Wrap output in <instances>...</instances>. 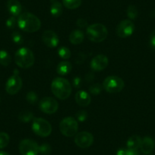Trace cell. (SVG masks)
<instances>
[{
    "instance_id": "1",
    "label": "cell",
    "mask_w": 155,
    "mask_h": 155,
    "mask_svg": "<svg viewBox=\"0 0 155 155\" xmlns=\"http://www.w3.org/2000/svg\"><path fill=\"white\" fill-rule=\"evenodd\" d=\"M18 25L22 31L28 33L37 32L41 27L40 19L29 12L21 14L18 18Z\"/></svg>"
},
{
    "instance_id": "2",
    "label": "cell",
    "mask_w": 155,
    "mask_h": 155,
    "mask_svg": "<svg viewBox=\"0 0 155 155\" xmlns=\"http://www.w3.org/2000/svg\"><path fill=\"white\" fill-rule=\"evenodd\" d=\"M53 94L60 100H65L71 94V86L68 80L63 78H56L51 84Z\"/></svg>"
},
{
    "instance_id": "3",
    "label": "cell",
    "mask_w": 155,
    "mask_h": 155,
    "mask_svg": "<svg viewBox=\"0 0 155 155\" xmlns=\"http://www.w3.org/2000/svg\"><path fill=\"white\" fill-rule=\"evenodd\" d=\"M15 61L18 66L20 68H28L34 64L35 57L31 50L26 47H22L16 52Z\"/></svg>"
},
{
    "instance_id": "4",
    "label": "cell",
    "mask_w": 155,
    "mask_h": 155,
    "mask_svg": "<svg viewBox=\"0 0 155 155\" xmlns=\"http://www.w3.org/2000/svg\"><path fill=\"white\" fill-rule=\"evenodd\" d=\"M87 35L89 40L92 42L100 43L107 39L108 31L102 24H94L87 28Z\"/></svg>"
},
{
    "instance_id": "5",
    "label": "cell",
    "mask_w": 155,
    "mask_h": 155,
    "mask_svg": "<svg viewBox=\"0 0 155 155\" xmlns=\"http://www.w3.org/2000/svg\"><path fill=\"white\" fill-rule=\"evenodd\" d=\"M124 86L123 80L118 76H109L103 83L104 90L110 94H116L122 91Z\"/></svg>"
},
{
    "instance_id": "6",
    "label": "cell",
    "mask_w": 155,
    "mask_h": 155,
    "mask_svg": "<svg viewBox=\"0 0 155 155\" xmlns=\"http://www.w3.org/2000/svg\"><path fill=\"white\" fill-rule=\"evenodd\" d=\"M78 129L77 120L73 117H66L59 123V130L61 133L66 137H72L75 135Z\"/></svg>"
},
{
    "instance_id": "7",
    "label": "cell",
    "mask_w": 155,
    "mask_h": 155,
    "mask_svg": "<svg viewBox=\"0 0 155 155\" xmlns=\"http://www.w3.org/2000/svg\"><path fill=\"white\" fill-rule=\"evenodd\" d=\"M32 129L36 135L41 137L49 136L52 132V126L50 123L43 118H37L34 120Z\"/></svg>"
},
{
    "instance_id": "8",
    "label": "cell",
    "mask_w": 155,
    "mask_h": 155,
    "mask_svg": "<svg viewBox=\"0 0 155 155\" xmlns=\"http://www.w3.org/2000/svg\"><path fill=\"white\" fill-rule=\"evenodd\" d=\"M12 76L9 78L5 84L6 92L10 95H15L18 93L22 87V80L18 75V71H15Z\"/></svg>"
},
{
    "instance_id": "9",
    "label": "cell",
    "mask_w": 155,
    "mask_h": 155,
    "mask_svg": "<svg viewBox=\"0 0 155 155\" xmlns=\"http://www.w3.org/2000/svg\"><path fill=\"white\" fill-rule=\"evenodd\" d=\"M19 150L22 155H37L39 145L31 139H24L19 144Z\"/></svg>"
},
{
    "instance_id": "10",
    "label": "cell",
    "mask_w": 155,
    "mask_h": 155,
    "mask_svg": "<svg viewBox=\"0 0 155 155\" xmlns=\"http://www.w3.org/2000/svg\"><path fill=\"white\" fill-rule=\"evenodd\" d=\"M40 109L42 112L47 114H53L58 110L59 108V104L57 101L53 97H44L40 102L39 104Z\"/></svg>"
},
{
    "instance_id": "11",
    "label": "cell",
    "mask_w": 155,
    "mask_h": 155,
    "mask_svg": "<svg viewBox=\"0 0 155 155\" xmlns=\"http://www.w3.org/2000/svg\"><path fill=\"white\" fill-rule=\"evenodd\" d=\"M135 31V25L130 20H123L116 28V34L122 38L130 37Z\"/></svg>"
},
{
    "instance_id": "12",
    "label": "cell",
    "mask_w": 155,
    "mask_h": 155,
    "mask_svg": "<svg viewBox=\"0 0 155 155\" xmlns=\"http://www.w3.org/2000/svg\"><path fill=\"white\" fill-rule=\"evenodd\" d=\"M74 142L81 148H87L93 144L94 136L88 132H79L74 138Z\"/></svg>"
},
{
    "instance_id": "13",
    "label": "cell",
    "mask_w": 155,
    "mask_h": 155,
    "mask_svg": "<svg viewBox=\"0 0 155 155\" xmlns=\"http://www.w3.org/2000/svg\"><path fill=\"white\" fill-rule=\"evenodd\" d=\"M42 41L44 44L50 48L56 47L59 43V39L57 34L50 30L45 31L43 33Z\"/></svg>"
},
{
    "instance_id": "14",
    "label": "cell",
    "mask_w": 155,
    "mask_h": 155,
    "mask_svg": "<svg viewBox=\"0 0 155 155\" xmlns=\"http://www.w3.org/2000/svg\"><path fill=\"white\" fill-rule=\"evenodd\" d=\"M109 64L108 58L102 54L97 55L91 62V68L94 71H100L105 69Z\"/></svg>"
},
{
    "instance_id": "15",
    "label": "cell",
    "mask_w": 155,
    "mask_h": 155,
    "mask_svg": "<svg viewBox=\"0 0 155 155\" xmlns=\"http://www.w3.org/2000/svg\"><path fill=\"white\" fill-rule=\"evenodd\" d=\"M155 147V142L150 137H144L141 140L140 150L144 154H150L152 153Z\"/></svg>"
},
{
    "instance_id": "16",
    "label": "cell",
    "mask_w": 155,
    "mask_h": 155,
    "mask_svg": "<svg viewBox=\"0 0 155 155\" xmlns=\"http://www.w3.org/2000/svg\"><path fill=\"white\" fill-rule=\"evenodd\" d=\"M7 8L10 14L14 17L19 16L21 13L22 7L18 0H8L7 2Z\"/></svg>"
},
{
    "instance_id": "17",
    "label": "cell",
    "mask_w": 155,
    "mask_h": 155,
    "mask_svg": "<svg viewBox=\"0 0 155 155\" xmlns=\"http://www.w3.org/2000/svg\"><path fill=\"white\" fill-rule=\"evenodd\" d=\"M76 103L81 107H87L91 103V97L84 91H78L75 94Z\"/></svg>"
},
{
    "instance_id": "18",
    "label": "cell",
    "mask_w": 155,
    "mask_h": 155,
    "mask_svg": "<svg viewBox=\"0 0 155 155\" xmlns=\"http://www.w3.org/2000/svg\"><path fill=\"white\" fill-rule=\"evenodd\" d=\"M84 38V34L80 30H74L71 33L69 36V41L71 44L77 45L83 42Z\"/></svg>"
},
{
    "instance_id": "19",
    "label": "cell",
    "mask_w": 155,
    "mask_h": 155,
    "mask_svg": "<svg viewBox=\"0 0 155 155\" xmlns=\"http://www.w3.org/2000/svg\"><path fill=\"white\" fill-rule=\"evenodd\" d=\"M141 138L138 135H132L129 137L127 141V147L132 149H138L140 148L141 143Z\"/></svg>"
},
{
    "instance_id": "20",
    "label": "cell",
    "mask_w": 155,
    "mask_h": 155,
    "mask_svg": "<svg viewBox=\"0 0 155 155\" xmlns=\"http://www.w3.org/2000/svg\"><path fill=\"white\" fill-rule=\"evenodd\" d=\"M71 68H72V67H71L70 62H67V61H63L58 65L56 71H57L58 74H61V75H65L71 71Z\"/></svg>"
},
{
    "instance_id": "21",
    "label": "cell",
    "mask_w": 155,
    "mask_h": 155,
    "mask_svg": "<svg viewBox=\"0 0 155 155\" xmlns=\"http://www.w3.org/2000/svg\"><path fill=\"white\" fill-rule=\"evenodd\" d=\"M62 5L60 2H53L50 6V13L53 17H59L62 15Z\"/></svg>"
},
{
    "instance_id": "22",
    "label": "cell",
    "mask_w": 155,
    "mask_h": 155,
    "mask_svg": "<svg viewBox=\"0 0 155 155\" xmlns=\"http://www.w3.org/2000/svg\"><path fill=\"white\" fill-rule=\"evenodd\" d=\"M12 62L9 53L5 50H0V64L3 66H8Z\"/></svg>"
},
{
    "instance_id": "23",
    "label": "cell",
    "mask_w": 155,
    "mask_h": 155,
    "mask_svg": "<svg viewBox=\"0 0 155 155\" xmlns=\"http://www.w3.org/2000/svg\"><path fill=\"white\" fill-rule=\"evenodd\" d=\"M63 5L68 9H75L81 5V0H63Z\"/></svg>"
},
{
    "instance_id": "24",
    "label": "cell",
    "mask_w": 155,
    "mask_h": 155,
    "mask_svg": "<svg viewBox=\"0 0 155 155\" xmlns=\"http://www.w3.org/2000/svg\"><path fill=\"white\" fill-rule=\"evenodd\" d=\"M34 118V115L31 111H22L20 113L18 116V119L20 121L23 122V123H28V122L31 121Z\"/></svg>"
},
{
    "instance_id": "25",
    "label": "cell",
    "mask_w": 155,
    "mask_h": 155,
    "mask_svg": "<svg viewBox=\"0 0 155 155\" xmlns=\"http://www.w3.org/2000/svg\"><path fill=\"white\" fill-rule=\"evenodd\" d=\"M9 135L6 132H0V149L5 148L9 143Z\"/></svg>"
},
{
    "instance_id": "26",
    "label": "cell",
    "mask_w": 155,
    "mask_h": 155,
    "mask_svg": "<svg viewBox=\"0 0 155 155\" xmlns=\"http://www.w3.org/2000/svg\"><path fill=\"white\" fill-rule=\"evenodd\" d=\"M58 53H59V56L63 59H68L71 57V51L69 49L65 47H61L58 50Z\"/></svg>"
},
{
    "instance_id": "27",
    "label": "cell",
    "mask_w": 155,
    "mask_h": 155,
    "mask_svg": "<svg viewBox=\"0 0 155 155\" xmlns=\"http://www.w3.org/2000/svg\"><path fill=\"white\" fill-rule=\"evenodd\" d=\"M126 13H127L128 17H129L130 19H132V20L136 18L137 16H138V9H137V8L135 6V5H129V6L128 7Z\"/></svg>"
},
{
    "instance_id": "28",
    "label": "cell",
    "mask_w": 155,
    "mask_h": 155,
    "mask_svg": "<svg viewBox=\"0 0 155 155\" xmlns=\"http://www.w3.org/2000/svg\"><path fill=\"white\" fill-rule=\"evenodd\" d=\"M26 99L28 103H30L31 104H34L35 103H37V101H38V96H37V94L35 92L30 91L27 94Z\"/></svg>"
},
{
    "instance_id": "29",
    "label": "cell",
    "mask_w": 155,
    "mask_h": 155,
    "mask_svg": "<svg viewBox=\"0 0 155 155\" xmlns=\"http://www.w3.org/2000/svg\"><path fill=\"white\" fill-rule=\"evenodd\" d=\"M102 90V86L99 83H96V84H93L90 86L89 87V91L91 93L94 95H97L99 94Z\"/></svg>"
},
{
    "instance_id": "30",
    "label": "cell",
    "mask_w": 155,
    "mask_h": 155,
    "mask_svg": "<svg viewBox=\"0 0 155 155\" xmlns=\"http://www.w3.org/2000/svg\"><path fill=\"white\" fill-rule=\"evenodd\" d=\"M52 151L51 147L48 144H43L41 146H39V153L42 154H50Z\"/></svg>"
},
{
    "instance_id": "31",
    "label": "cell",
    "mask_w": 155,
    "mask_h": 155,
    "mask_svg": "<svg viewBox=\"0 0 155 155\" xmlns=\"http://www.w3.org/2000/svg\"><path fill=\"white\" fill-rule=\"evenodd\" d=\"M16 24H18V20L16 21V18L15 17H14V16H12V17H10L6 21V26L8 27V28H15V26L16 25Z\"/></svg>"
},
{
    "instance_id": "32",
    "label": "cell",
    "mask_w": 155,
    "mask_h": 155,
    "mask_svg": "<svg viewBox=\"0 0 155 155\" xmlns=\"http://www.w3.org/2000/svg\"><path fill=\"white\" fill-rule=\"evenodd\" d=\"M87 113L86 111H84V110H81V111L78 112L77 113V119L79 121L84 122L87 120Z\"/></svg>"
},
{
    "instance_id": "33",
    "label": "cell",
    "mask_w": 155,
    "mask_h": 155,
    "mask_svg": "<svg viewBox=\"0 0 155 155\" xmlns=\"http://www.w3.org/2000/svg\"><path fill=\"white\" fill-rule=\"evenodd\" d=\"M12 37V41H14V43H15V44H21L22 37L18 32H14V33H13Z\"/></svg>"
},
{
    "instance_id": "34",
    "label": "cell",
    "mask_w": 155,
    "mask_h": 155,
    "mask_svg": "<svg viewBox=\"0 0 155 155\" xmlns=\"http://www.w3.org/2000/svg\"><path fill=\"white\" fill-rule=\"evenodd\" d=\"M138 149H126V155H138Z\"/></svg>"
},
{
    "instance_id": "35",
    "label": "cell",
    "mask_w": 155,
    "mask_h": 155,
    "mask_svg": "<svg viewBox=\"0 0 155 155\" xmlns=\"http://www.w3.org/2000/svg\"><path fill=\"white\" fill-rule=\"evenodd\" d=\"M77 25L78 26L80 27V28H85L87 25V21L84 20L83 18H80L77 21Z\"/></svg>"
},
{
    "instance_id": "36",
    "label": "cell",
    "mask_w": 155,
    "mask_h": 155,
    "mask_svg": "<svg viewBox=\"0 0 155 155\" xmlns=\"http://www.w3.org/2000/svg\"><path fill=\"white\" fill-rule=\"evenodd\" d=\"M150 44L152 48L155 49V31H153L150 37Z\"/></svg>"
},
{
    "instance_id": "37",
    "label": "cell",
    "mask_w": 155,
    "mask_h": 155,
    "mask_svg": "<svg viewBox=\"0 0 155 155\" xmlns=\"http://www.w3.org/2000/svg\"><path fill=\"white\" fill-rule=\"evenodd\" d=\"M73 84H74L75 87H79L80 85H81V79H80V78H74V80H73Z\"/></svg>"
},
{
    "instance_id": "38",
    "label": "cell",
    "mask_w": 155,
    "mask_h": 155,
    "mask_svg": "<svg viewBox=\"0 0 155 155\" xmlns=\"http://www.w3.org/2000/svg\"><path fill=\"white\" fill-rule=\"evenodd\" d=\"M116 155H126V149H120L116 153Z\"/></svg>"
},
{
    "instance_id": "39",
    "label": "cell",
    "mask_w": 155,
    "mask_h": 155,
    "mask_svg": "<svg viewBox=\"0 0 155 155\" xmlns=\"http://www.w3.org/2000/svg\"><path fill=\"white\" fill-rule=\"evenodd\" d=\"M0 155H10V154H9V153H7V152L2 151V150H0Z\"/></svg>"
}]
</instances>
